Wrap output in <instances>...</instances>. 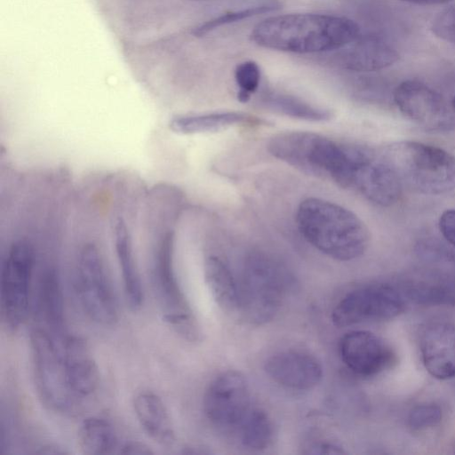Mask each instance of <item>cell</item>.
Segmentation results:
<instances>
[{
  "label": "cell",
  "mask_w": 455,
  "mask_h": 455,
  "mask_svg": "<svg viewBox=\"0 0 455 455\" xmlns=\"http://www.w3.org/2000/svg\"><path fill=\"white\" fill-rule=\"evenodd\" d=\"M267 150L297 170L353 189L355 178L373 150L303 131L280 132L272 137Z\"/></svg>",
  "instance_id": "6da1fadb"
},
{
  "label": "cell",
  "mask_w": 455,
  "mask_h": 455,
  "mask_svg": "<svg viewBox=\"0 0 455 455\" xmlns=\"http://www.w3.org/2000/svg\"><path fill=\"white\" fill-rule=\"evenodd\" d=\"M361 34L354 20L321 13H288L268 17L254 26L250 37L257 45L292 53L339 50Z\"/></svg>",
  "instance_id": "7a4b0ae2"
},
{
  "label": "cell",
  "mask_w": 455,
  "mask_h": 455,
  "mask_svg": "<svg viewBox=\"0 0 455 455\" xmlns=\"http://www.w3.org/2000/svg\"><path fill=\"white\" fill-rule=\"evenodd\" d=\"M296 223L305 240L336 260L362 256L370 242L364 222L353 212L325 199L309 197L296 211Z\"/></svg>",
  "instance_id": "3957f363"
},
{
  "label": "cell",
  "mask_w": 455,
  "mask_h": 455,
  "mask_svg": "<svg viewBox=\"0 0 455 455\" xmlns=\"http://www.w3.org/2000/svg\"><path fill=\"white\" fill-rule=\"evenodd\" d=\"M403 186L424 195L455 190V156L443 148L412 140L395 142L382 153Z\"/></svg>",
  "instance_id": "277c9868"
},
{
  "label": "cell",
  "mask_w": 455,
  "mask_h": 455,
  "mask_svg": "<svg viewBox=\"0 0 455 455\" xmlns=\"http://www.w3.org/2000/svg\"><path fill=\"white\" fill-rule=\"evenodd\" d=\"M293 284V276L279 260L264 252L251 253L238 284L239 311L252 323H265L275 316Z\"/></svg>",
  "instance_id": "5b68a950"
},
{
  "label": "cell",
  "mask_w": 455,
  "mask_h": 455,
  "mask_svg": "<svg viewBox=\"0 0 455 455\" xmlns=\"http://www.w3.org/2000/svg\"><path fill=\"white\" fill-rule=\"evenodd\" d=\"M32 373L39 400L52 412L71 415L81 403L68 385L60 340L40 326L29 335Z\"/></svg>",
  "instance_id": "8992f818"
},
{
  "label": "cell",
  "mask_w": 455,
  "mask_h": 455,
  "mask_svg": "<svg viewBox=\"0 0 455 455\" xmlns=\"http://www.w3.org/2000/svg\"><path fill=\"white\" fill-rule=\"evenodd\" d=\"M74 286L80 307L91 321L105 327L116 324L117 298L102 254L94 244H86L79 253Z\"/></svg>",
  "instance_id": "52a82bcc"
},
{
  "label": "cell",
  "mask_w": 455,
  "mask_h": 455,
  "mask_svg": "<svg viewBox=\"0 0 455 455\" xmlns=\"http://www.w3.org/2000/svg\"><path fill=\"white\" fill-rule=\"evenodd\" d=\"M172 256L173 239L165 235L153 258L154 292L164 322L182 338L195 341L199 339V328L176 277Z\"/></svg>",
  "instance_id": "ba28073f"
},
{
  "label": "cell",
  "mask_w": 455,
  "mask_h": 455,
  "mask_svg": "<svg viewBox=\"0 0 455 455\" xmlns=\"http://www.w3.org/2000/svg\"><path fill=\"white\" fill-rule=\"evenodd\" d=\"M35 252L27 240L12 243L1 268L0 307L3 324L17 331L26 321L31 299Z\"/></svg>",
  "instance_id": "9c48e42d"
},
{
  "label": "cell",
  "mask_w": 455,
  "mask_h": 455,
  "mask_svg": "<svg viewBox=\"0 0 455 455\" xmlns=\"http://www.w3.org/2000/svg\"><path fill=\"white\" fill-rule=\"evenodd\" d=\"M406 300L400 287L389 283L368 284L344 296L333 308L331 321L341 328L391 320L404 311Z\"/></svg>",
  "instance_id": "30bf717a"
},
{
  "label": "cell",
  "mask_w": 455,
  "mask_h": 455,
  "mask_svg": "<svg viewBox=\"0 0 455 455\" xmlns=\"http://www.w3.org/2000/svg\"><path fill=\"white\" fill-rule=\"evenodd\" d=\"M208 420L220 430L237 432L252 409L248 382L236 371L217 376L208 386L203 401Z\"/></svg>",
  "instance_id": "8fae6325"
},
{
  "label": "cell",
  "mask_w": 455,
  "mask_h": 455,
  "mask_svg": "<svg viewBox=\"0 0 455 455\" xmlns=\"http://www.w3.org/2000/svg\"><path fill=\"white\" fill-rule=\"evenodd\" d=\"M394 101L412 123L429 131H441L452 124V116L443 99L422 82L406 80L396 86Z\"/></svg>",
  "instance_id": "7c38bea8"
},
{
  "label": "cell",
  "mask_w": 455,
  "mask_h": 455,
  "mask_svg": "<svg viewBox=\"0 0 455 455\" xmlns=\"http://www.w3.org/2000/svg\"><path fill=\"white\" fill-rule=\"evenodd\" d=\"M342 362L355 375L371 377L388 367L390 347L376 334L363 330L346 333L339 342Z\"/></svg>",
  "instance_id": "4fadbf2b"
},
{
  "label": "cell",
  "mask_w": 455,
  "mask_h": 455,
  "mask_svg": "<svg viewBox=\"0 0 455 455\" xmlns=\"http://www.w3.org/2000/svg\"><path fill=\"white\" fill-rule=\"evenodd\" d=\"M70 389L82 403L100 385V371L87 343L76 335L67 333L58 338Z\"/></svg>",
  "instance_id": "5bb4252c"
},
{
  "label": "cell",
  "mask_w": 455,
  "mask_h": 455,
  "mask_svg": "<svg viewBox=\"0 0 455 455\" xmlns=\"http://www.w3.org/2000/svg\"><path fill=\"white\" fill-rule=\"evenodd\" d=\"M269 378L277 384L294 390H308L323 378L320 362L308 353L283 351L270 356L264 367Z\"/></svg>",
  "instance_id": "9a60e30c"
},
{
  "label": "cell",
  "mask_w": 455,
  "mask_h": 455,
  "mask_svg": "<svg viewBox=\"0 0 455 455\" xmlns=\"http://www.w3.org/2000/svg\"><path fill=\"white\" fill-rule=\"evenodd\" d=\"M334 63L355 72H371L387 68L397 61L399 54L383 37L360 34L349 44L336 50Z\"/></svg>",
  "instance_id": "2e32d148"
},
{
  "label": "cell",
  "mask_w": 455,
  "mask_h": 455,
  "mask_svg": "<svg viewBox=\"0 0 455 455\" xmlns=\"http://www.w3.org/2000/svg\"><path fill=\"white\" fill-rule=\"evenodd\" d=\"M420 353L427 372L437 379L455 377V325L429 323L420 336Z\"/></svg>",
  "instance_id": "e0dca14e"
},
{
  "label": "cell",
  "mask_w": 455,
  "mask_h": 455,
  "mask_svg": "<svg viewBox=\"0 0 455 455\" xmlns=\"http://www.w3.org/2000/svg\"><path fill=\"white\" fill-rule=\"evenodd\" d=\"M402 188L401 181L383 155L374 151L360 169L353 190L375 204L390 206L398 201Z\"/></svg>",
  "instance_id": "ac0fdd59"
},
{
  "label": "cell",
  "mask_w": 455,
  "mask_h": 455,
  "mask_svg": "<svg viewBox=\"0 0 455 455\" xmlns=\"http://www.w3.org/2000/svg\"><path fill=\"white\" fill-rule=\"evenodd\" d=\"M36 313L44 329L60 338L65 330L64 301L59 275L55 268L45 267L38 279L36 292Z\"/></svg>",
  "instance_id": "d6986e66"
},
{
  "label": "cell",
  "mask_w": 455,
  "mask_h": 455,
  "mask_svg": "<svg viewBox=\"0 0 455 455\" xmlns=\"http://www.w3.org/2000/svg\"><path fill=\"white\" fill-rule=\"evenodd\" d=\"M135 417L143 431L154 442L171 446L176 440L174 426L163 399L156 393H139L132 403Z\"/></svg>",
  "instance_id": "ffe728a7"
},
{
  "label": "cell",
  "mask_w": 455,
  "mask_h": 455,
  "mask_svg": "<svg viewBox=\"0 0 455 455\" xmlns=\"http://www.w3.org/2000/svg\"><path fill=\"white\" fill-rule=\"evenodd\" d=\"M400 289L417 304L455 306V275L428 269L404 281Z\"/></svg>",
  "instance_id": "44dd1931"
},
{
  "label": "cell",
  "mask_w": 455,
  "mask_h": 455,
  "mask_svg": "<svg viewBox=\"0 0 455 455\" xmlns=\"http://www.w3.org/2000/svg\"><path fill=\"white\" fill-rule=\"evenodd\" d=\"M115 248L126 302L132 310L137 311L143 305L144 291L133 256L131 235L121 220L115 226Z\"/></svg>",
  "instance_id": "7402d4cb"
},
{
  "label": "cell",
  "mask_w": 455,
  "mask_h": 455,
  "mask_svg": "<svg viewBox=\"0 0 455 455\" xmlns=\"http://www.w3.org/2000/svg\"><path fill=\"white\" fill-rule=\"evenodd\" d=\"M123 440L116 428L104 418L91 416L83 420L77 433V445L86 455L119 453Z\"/></svg>",
  "instance_id": "603a6c76"
},
{
  "label": "cell",
  "mask_w": 455,
  "mask_h": 455,
  "mask_svg": "<svg viewBox=\"0 0 455 455\" xmlns=\"http://www.w3.org/2000/svg\"><path fill=\"white\" fill-rule=\"evenodd\" d=\"M251 121V117L246 114L222 111L178 116L170 121L169 127L177 134L192 135L221 132Z\"/></svg>",
  "instance_id": "cb8c5ba5"
},
{
  "label": "cell",
  "mask_w": 455,
  "mask_h": 455,
  "mask_svg": "<svg viewBox=\"0 0 455 455\" xmlns=\"http://www.w3.org/2000/svg\"><path fill=\"white\" fill-rule=\"evenodd\" d=\"M204 277L215 302L223 310H239V289L229 268L217 257L204 263Z\"/></svg>",
  "instance_id": "d4e9b609"
},
{
  "label": "cell",
  "mask_w": 455,
  "mask_h": 455,
  "mask_svg": "<svg viewBox=\"0 0 455 455\" xmlns=\"http://www.w3.org/2000/svg\"><path fill=\"white\" fill-rule=\"evenodd\" d=\"M236 433L244 447L260 451L271 443L274 427L270 418L264 411L252 408Z\"/></svg>",
  "instance_id": "484cf974"
},
{
  "label": "cell",
  "mask_w": 455,
  "mask_h": 455,
  "mask_svg": "<svg viewBox=\"0 0 455 455\" xmlns=\"http://www.w3.org/2000/svg\"><path fill=\"white\" fill-rule=\"evenodd\" d=\"M266 103L280 114L301 120L323 122L332 117V113L328 109L288 94L271 93L266 98Z\"/></svg>",
  "instance_id": "4316f807"
},
{
  "label": "cell",
  "mask_w": 455,
  "mask_h": 455,
  "mask_svg": "<svg viewBox=\"0 0 455 455\" xmlns=\"http://www.w3.org/2000/svg\"><path fill=\"white\" fill-rule=\"evenodd\" d=\"M275 9L276 5L275 4H263L239 11L228 12L201 24L194 29L193 34L196 36H203L220 27L269 12Z\"/></svg>",
  "instance_id": "83f0119b"
},
{
  "label": "cell",
  "mask_w": 455,
  "mask_h": 455,
  "mask_svg": "<svg viewBox=\"0 0 455 455\" xmlns=\"http://www.w3.org/2000/svg\"><path fill=\"white\" fill-rule=\"evenodd\" d=\"M260 69L253 60L239 63L235 68V81L238 88L237 99L240 102L249 101L251 94L259 88L260 83Z\"/></svg>",
  "instance_id": "f1b7e54d"
},
{
  "label": "cell",
  "mask_w": 455,
  "mask_h": 455,
  "mask_svg": "<svg viewBox=\"0 0 455 455\" xmlns=\"http://www.w3.org/2000/svg\"><path fill=\"white\" fill-rule=\"evenodd\" d=\"M442 419L441 407L434 403H426L411 410L408 415V425L414 431H421L437 426Z\"/></svg>",
  "instance_id": "f546056e"
},
{
  "label": "cell",
  "mask_w": 455,
  "mask_h": 455,
  "mask_svg": "<svg viewBox=\"0 0 455 455\" xmlns=\"http://www.w3.org/2000/svg\"><path fill=\"white\" fill-rule=\"evenodd\" d=\"M431 29L440 39L455 44V5L437 14L432 21Z\"/></svg>",
  "instance_id": "4dcf8cb0"
},
{
  "label": "cell",
  "mask_w": 455,
  "mask_h": 455,
  "mask_svg": "<svg viewBox=\"0 0 455 455\" xmlns=\"http://www.w3.org/2000/svg\"><path fill=\"white\" fill-rule=\"evenodd\" d=\"M438 226L446 241L455 246V210L444 211L439 218Z\"/></svg>",
  "instance_id": "1f68e13d"
},
{
  "label": "cell",
  "mask_w": 455,
  "mask_h": 455,
  "mask_svg": "<svg viewBox=\"0 0 455 455\" xmlns=\"http://www.w3.org/2000/svg\"><path fill=\"white\" fill-rule=\"evenodd\" d=\"M120 454H150L153 451L148 445L139 441L134 440H124L123 441L120 451Z\"/></svg>",
  "instance_id": "d6a6232c"
},
{
  "label": "cell",
  "mask_w": 455,
  "mask_h": 455,
  "mask_svg": "<svg viewBox=\"0 0 455 455\" xmlns=\"http://www.w3.org/2000/svg\"><path fill=\"white\" fill-rule=\"evenodd\" d=\"M312 451H309L310 453H318V454H323V453H329V454H339V453H345V451L342 450L341 447L337 446L332 443H321L319 444L314 445L311 447Z\"/></svg>",
  "instance_id": "836d02e7"
},
{
  "label": "cell",
  "mask_w": 455,
  "mask_h": 455,
  "mask_svg": "<svg viewBox=\"0 0 455 455\" xmlns=\"http://www.w3.org/2000/svg\"><path fill=\"white\" fill-rule=\"evenodd\" d=\"M404 2L416 4H423V5H429V4H444L451 0H402Z\"/></svg>",
  "instance_id": "e575fe53"
},
{
  "label": "cell",
  "mask_w": 455,
  "mask_h": 455,
  "mask_svg": "<svg viewBox=\"0 0 455 455\" xmlns=\"http://www.w3.org/2000/svg\"><path fill=\"white\" fill-rule=\"evenodd\" d=\"M451 106H452V109H453V110H454V112H455V97H454V98H453V100H452Z\"/></svg>",
  "instance_id": "d590c367"
},
{
  "label": "cell",
  "mask_w": 455,
  "mask_h": 455,
  "mask_svg": "<svg viewBox=\"0 0 455 455\" xmlns=\"http://www.w3.org/2000/svg\"><path fill=\"white\" fill-rule=\"evenodd\" d=\"M194 1H212V0H194Z\"/></svg>",
  "instance_id": "8d00e7d4"
},
{
  "label": "cell",
  "mask_w": 455,
  "mask_h": 455,
  "mask_svg": "<svg viewBox=\"0 0 455 455\" xmlns=\"http://www.w3.org/2000/svg\"><path fill=\"white\" fill-rule=\"evenodd\" d=\"M453 451H454V453H455V445H454V447H453Z\"/></svg>",
  "instance_id": "74e56055"
}]
</instances>
